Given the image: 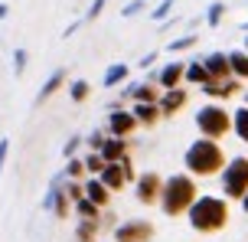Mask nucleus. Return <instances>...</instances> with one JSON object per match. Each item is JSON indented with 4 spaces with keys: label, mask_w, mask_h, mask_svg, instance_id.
I'll use <instances>...</instances> for the list:
<instances>
[{
    "label": "nucleus",
    "mask_w": 248,
    "mask_h": 242,
    "mask_svg": "<svg viewBox=\"0 0 248 242\" xmlns=\"http://www.w3.org/2000/svg\"><path fill=\"white\" fill-rule=\"evenodd\" d=\"M82 161H85V174H88V177H98L101 167H105V157H101L98 151H88Z\"/></svg>",
    "instance_id": "nucleus-30"
},
{
    "label": "nucleus",
    "mask_w": 248,
    "mask_h": 242,
    "mask_svg": "<svg viewBox=\"0 0 248 242\" xmlns=\"http://www.w3.org/2000/svg\"><path fill=\"white\" fill-rule=\"evenodd\" d=\"M173 10H176V0H160V3L150 10V20H154V23H163L167 16H173Z\"/></svg>",
    "instance_id": "nucleus-29"
},
{
    "label": "nucleus",
    "mask_w": 248,
    "mask_h": 242,
    "mask_svg": "<svg viewBox=\"0 0 248 242\" xmlns=\"http://www.w3.org/2000/svg\"><path fill=\"white\" fill-rule=\"evenodd\" d=\"M225 10H229L225 0H212L209 7H206V13H202V23H206V26H219L225 20Z\"/></svg>",
    "instance_id": "nucleus-26"
},
{
    "label": "nucleus",
    "mask_w": 248,
    "mask_h": 242,
    "mask_svg": "<svg viewBox=\"0 0 248 242\" xmlns=\"http://www.w3.org/2000/svg\"><path fill=\"white\" fill-rule=\"evenodd\" d=\"M105 138H108V131H105V128H95L92 134H85V147L88 151H98L101 144H105Z\"/></svg>",
    "instance_id": "nucleus-35"
},
{
    "label": "nucleus",
    "mask_w": 248,
    "mask_h": 242,
    "mask_svg": "<svg viewBox=\"0 0 248 242\" xmlns=\"http://www.w3.org/2000/svg\"><path fill=\"white\" fill-rule=\"evenodd\" d=\"M10 16V3H0V20H7Z\"/></svg>",
    "instance_id": "nucleus-40"
},
{
    "label": "nucleus",
    "mask_w": 248,
    "mask_h": 242,
    "mask_svg": "<svg viewBox=\"0 0 248 242\" xmlns=\"http://www.w3.org/2000/svg\"><path fill=\"white\" fill-rule=\"evenodd\" d=\"M72 216H78V219H101V206L92 203L88 196H82V200L72 203Z\"/></svg>",
    "instance_id": "nucleus-23"
},
{
    "label": "nucleus",
    "mask_w": 248,
    "mask_h": 242,
    "mask_svg": "<svg viewBox=\"0 0 248 242\" xmlns=\"http://www.w3.org/2000/svg\"><path fill=\"white\" fill-rule=\"evenodd\" d=\"M65 85H69V69H62V65H59V69H52V72H49V79L43 82V89L36 92V105L49 102L52 95H56V92H62Z\"/></svg>",
    "instance_id": "nucleus-13"
},
{
    "label": "nucleus",
    "mask_w": 248,
    "mask_h": 242,
    "mask_svg": "<svg viewBox=\"0 0 248 242\" xmlns=\"http://www.w3.org/2000/svg\"><path fill=\"white\" fill-rule=\"evenodd\" d=\"M82 26H85V23H82V16H78V20H72V23H69V26H65V30H62V39L75 36V33H78V30H82Z\"/></svg>",
    "instance_id": "nucleus-38"
},
{
    "label": "nucleus",
    "mask_w": 248,
    "mask_h": 242,
    "mask_svg": "<svg viewBox=\"0 0 248 242\" xmlns=\"http://www.w3.org/2000/svg\"><path fill=\"white\" fill-rule=\"evenodd\" d=\"M88 95H92V82H85V79H72V82H69V98H72L75 105H85Z\"/></svg>",
    "instance_id": "nucleus-27"
},
{
    "label": "nucleus",
    "mask_w": 248,
    "mask_h": 242,
    "mask_svg": "<svg viewBox=\"0 0 248 242\" xmlns=\"http://www.w3.org/2000/svg\"><path fill=\"white\" fill-rule=\"evenodd\" d=\"M98 154L105 157V164H111V161H121V157L131 154V144H127V138H114V134H108L105 144L98 147Z\"/></svg>",
    "instance_id": "nucleus-17"
},
{
    "label": "nucleus",
    "mask_w": 248,
    "mask_h": 242,
    "mask_svg": "<svg viewBox=\"0 0 248 242\" xmlns=\"http://www.w3.org/2000/svg\"><path fill=\"white\" fill-rule=\"evenodd\" d=\"M43 210H49L56 219H69L72 216V200L65 193V174H56L49 180V187L43 193Z\"/></svg>",
    "instance_id": "nucleus-6"
},
{
    "label": "nucleus",
    "mask_w": 248,
    "mask_h": 242,
    "mask_svg": "<svg viewBox=\"0 0 248 242\" xmlns=\"http://www.w3.org/2000/svg\"><path fill=\"white\" fill-rule=\"evenodd\" d=\"M222 196L225 200H242L248 190V157L245 154H238V157H229L222 167Z\"/></svg>",
    "instance_id": "nucleus-5"
},
{
    "label": "nucleus",
    "mask_w": 248,
    "mask_h": 242,
    "mask_svg": "<svg viewBox=\"0 0 248 242\" xmlns=\"http://www.w3.org/2000/svg\"><path fill=\"white\" fill-rule=\"evenodd\" d=\"M225 147L222 141H212V138H202L199 134L189 147L183 151V170L193 174L196 180H209V177H219L225 167Z\"/></svg>",
    "instance_id": "nucleus-2"
},
{
    "label": "nucleus",
    "mask_w": 248,
    "mask_h": 242,
    "mask_svg": "<svg viewBox=\"0 0 248 242\" xmlns=\"http://www.w3.org/2000/svg\"><path fill=\"white\" fill-rule=\"evenodd\" d=\"M186 105H189V92L183 85H176V89H163L160 98H157V108H160V118H173L180 115Z\"/></svg>",
    "instance_id": "nucleus-10"
},
{
    "label": "nucleus",
    "mask_w": 248,
    "mask_h": 242,
    "mask_svg": "<svg viewBox=\"0 0 248 242\" xmlns=\"http://www.w3.org/2000/svg\"><path fill=\"white\" fill-rule=\"evenodd\" d=\"M183 72H186L183 59H170V63H163L157 72H150V79H154L160 89H176V85H183Z\"/></svg>",
    "instance_id": "nucleus-12"
},
{
    "label": "nucleus",
    "mask_w": 248,
    "mask_h": 242,
    "mask_svg": "<svg viewBox=\"0 0 248 242\" xmlns=\"http://www.w3.org/2000/svg\"><path fill=\"white\" fill-rule=\"evenodd\" d=\"M154 63H157V52H147V56H140V59H137V65H140L144 72H147V69H150Z\"/></svg>",
    "instance_id": "nucleus-39"
},
{
    "label": "nucleus",
    "mask_w": 248,
    "mask_h": 242,
    "mask_svg": "<svg viewBox=\"0 0 248 242\" xmlns=\"http://www.w3.org/2000/svg\"><path fill=\"white\" fill-rule=\"evenodd\" d=\"M105 7H108V0H88V10L82 16V23H95L101 13H105Z\"/></svg>",
    "instance_id": "nucleus-31"
},
{
    "label": "nucleus",
    "mask_w": 248,
    "mask_h": 242,
    "mask_svg": "<svg viewBox=\"0 0 248 242\" xmlns=\"http://www.w3.org/2000/svg\"><path fill=\"white\" fill-rule=\"evenodd\" d=\"M98 180L108 187L111 193H121L124 187H127V177H124V167H121V161H111V164H105L101 167V174H98Z\"/></svg>",
    "instance_id": "nucleus-15"
},
{
    "label": "nucleus",
    "mask_w": 248,
    "mask_h": 242,
    "mask_svg": "<svg viewBox=\"0 0 248 242\" xmlns=\"http://www.w3.org/2000/svg\"><path fill=\"white\" fill-rule=\"evenodd\" d=\"M202 65H206V72H209L212 82L235 79V76H232V65H229V56H225V52H209V56L202 59Z\"/></svg>",
    "instance_id": "nucleus-14"
},
{
    "label": "nucleus",
    "mask_w": 248,
    "mask_h": 242,
    "mask_svg": "<svg viewBox=\"0 0 248 242\" xmlns=\"http://www.w3.org/2000/svg\"><path fill=\"white\" fill-rule=\"evenodd\" d=\"M137 118L131 115V108H124V105H118V108H108V121H105V131L108 134H114V138H131L137 131Z\"/></svg>",
    "instance_id": "nucleus-9"
},
{
    "label": "nucleus",
    "mask_w": 248,
    "mask_h": 242,
    "mask_svg": "<svg viewBox=\"0 0 248 242\" xmlns=\"http://www.w3.org/2000/svg\"><path fill=\"white\" fill-rule=\"evenodd\" d=\"M101 223L98 219H78L75 223V242H98Z\"/></svg>",
    "instance_id": "nucleus-21"
},
{
    "label": "nucleus",
    "mask_w": 248,
    "mask_h": 242,
    "mask_svg": "<svg viewBox=\"0 0 248 242\" xmlns=\"http://www.w3.org/2000/svg\"><path fill=\"white\" fill-rule=\"evenodd\" d=\"M131 115L137 118L140 128H154L160 121V108H157V102H134L131 105Z\"/></svg>",
    "instance_id": "nucleus-18"
},
{
    "label": "nucleus",
    "mask_w": 248,
    "mask_h": 242,
    "mask_svg": "<svg viewBox=\"0 0 248 242\" xmlns=\"http://www.w3.org/2000/svg\"><path fill=\"white\" fill-rule=\"evenodd\" d=\"M26 65H30V52L20 46V49H13V76H23Z\"/></svg>",
    "instance_id": "nucleus-33"
},
{
    "label": "nucleus",
    "mask_w": 248,
    "mask_h": 242,
    "mask_svg": "<svg viewBox=\"0 0 248 242\" xmlns=\"http://www.w3.org/2000/svg\"><path fill=\"white\" fill-rule=\"evenodd\" d=\"M238 203H242V210H245V213H248V190H245V196H242Z\"/></svg>",
    "instance_id": "nucleus-41"
},
{
    "label": "nucleus",
    "mask_w": 248,
    "mask_h": 242,
    "mask_svg": "<svg viewBox=\"0 0 248 242\" xmlns=\"http://www.w3.org/2000/svg\"><path fill=\"white\" fill-rule=\"evenodd\" d=\"M229 216H232V210H229V200L225 196H216V193H199L193 206L186 210V223H189V229L199 232V236H216V232H222L229 226Z\"/></svg>",
    "instance_id": "nucleus-1"
},
{
    "label": "nucleus",
    "mask_w": 248,
    "mask_h": 242,
    "mask_svg": "<svg viewBox=\"0 0 248 242\" xmlns=\"http://www.w3.org/2000/svg\"><path fill=\"white\" fill-rule=\"evenodd\" d=\"M62 174H65V180H85V161L75 154V157H65V167H62Z\"/></svg>",
    "instance_id": "nucleus-28"
},
{
    "label": "nucleus",
    "mask_w": 248,
    "mask_h": 242,
    "mask_svg": "<svg viewBox=\"0 0 248 242\" xmlns=\"http://www.w3.org/2000/svg\"><path fill=\"white\" fill-rule=\"evenodd\" d=\"M242 30H245V33H248V20H245V23H242Z\"/></svg>",
    "instance_id": "nucleus-44"
},
{
    "label": "nucleus",
    "mask_w": 248,
    "mask_h": 242,
    "mask_svg": "<svg viewBox=\"0 0 248 242\" xmlns=\"http://www.w3.org/2000/svg\"><path fill=\"white\" fill-rule=\"evenodd\" d=\"M7 157H10V141L0 138V177H3V167H7Z\"/></svg>",
    "instance_id": "nucleus-37"
},
{
    "label": "nucleus",
    "mask_w": 248,
    "mask_h": 242,
    "mask_svg": "<svg viewBox=\"0 0 248 242\" xmlns=\"http://www.w3.org/2000/svg\"><path fill=\"white\" fill-rule=\"evenodd\" d=\"M202 95L209 98V102H229V98H235L242 95V79H222V82H206V85H199Z\"/></svg>",
    "instance_id": "nucleus-11"
},
{
    "label": "nucleus",
    "mask_w": 248,
    "mask_h": 242,
    "mask_svg": "<svg viewBox=\"0 0 248 242\" xmlns=\"http://www.w3.org/2000/svg\"><path fill=\"white\" fill-rule=\"evenodd\" d=\"M196 128L202 138L222 141L225 134H232V112L225 108L222 102H209L196 112Z\"/></svg>",
    "instance_id": "nucleus-4"
},
{
    "label": "nucleus",
    "mask_w": 248,
    "mask_h": 242,
    "mask_svg": "<svg viewBox=\"0 0 248 242\" xmlns=\"http://www.w3.org/2000/svg\"><path fill=\"white\" fill-rule=\"evenodd\" d=\"M65 193H69V200H82L85 196V187H82V180H65Z\"/></svg>",
    "instance_id": "nucleus-36"
},
{
    "label": "nucleus",
    "mask_w": 248,
    "mask_h": 242,
    "mask_svg": "<svg viewBox=\"0 0 248 242\" xmlns=\"http://www.w3.org/2000/svg\"><path fill=\"white\" fill-rule=\"evenodd\" d=\"M232 134H235L242 144H248V105L232 112Z\"/></svg>",
    "instance_id": "nucleus-22"
},
{
    "label": "nucleus",
    "mask_w": 248,
    "mask_h": 242,
    "mask_svg": "<svg viewBox=\"0 0 248 242\" xmlns=\"http://www.w3.org/2000/svg\"><path fill=\"white\" fill-rule=\"evenodd\" d=\"M127 79H131V65L127 63H111L105 69V76H101V85H105V89H118Z\"/></svg>",
    "instance_id": "nucleus-19"
},
{
    "label": "nucleus",
    "mask_w": 248,
    "mask_h": 242,
    "mask_svg": "<svg viewBox=\"0 0 248 242\" xmlns=\"http://www.w3.org/2000/svg\"><path fill=\"white\" fill-rule=\"evenodd\" d=\"M82 187H85V196L92 200V203H98L101 210H108V206H111V196H114V193L108 190L98 177H85V180H82Z\"/></svg>",
    "instance_id": "nucleus-16"
},
{
    "label": "nucleus",
    "mask_w": 248,
    "mask_h": 242,
    "mask_svg": "<svg viewBox=\"0 0 248 242\" xmlns=\"http://www.w3.org/2000/svg\"><path fill=\"white\" fill-rule=\"evenodd\" d=\"M160 187H163V177L157 170H147V174H137L134 180V196L140 206H157L160 200Z\"/></svg>",
    "instance_id": "nucleus-8"
},
{
    "label": "nucleus",
    "mask_w": 248,
    "mask_h": 242,
    "mask_svg": "<svg viewBox=\"0 0 248 242\" xmlns=\"http://www.w3.org/2000/svg\"><path fill=\"white\" fill-rule=\"evenodd\" d=\"M111 236H114V242H150L157 236V229H154L150 219H124V223L114 226Z\"/></svg>",
    "instance_id": "nucleus-7"
},
{
    "label": "nucleus",
    "mask_w": 248,
    "mask_h": 242,
    "mask_svg": "<svg viewBox=\"0 0 248 242\" xmlns=\"http://www.w3.org/2000/svg\"><path fill=\"white\" fill-rule=\"evenodd\" d=\"M196 43H199L196 33H183V36H173L167 43V52H170V56H173V52H189V49H196Z\"/></svg>",
    "instance_id": "nucleus-25"
},
{
    "label": "nucleus",
    "mask_w": 248,
    "mask_h": 242,
    "mask_svg": "<svg viewBox=\"0 0 248 242\" xmlns=\"http://www.w3.org/2000/svg\"><path fill=\"white\" fill-rule=\"evenodd\" d=\"M140 13H147V0H131V3H124V7H121V16H124V20L140 16Z\"/></svg>",
    "instance_id": "nucleus-32"
},
{
    "label": "nucleus",
    "mask_w": 248,
    "mask_h": 242,
    "mask_svg": "<svg viewBox=\"0 0 248 242\" xmlns=\"http://www.w3.org/2000/svg\"><path fill=\"white\" fill-rule=\"evenodd\" d=\"M82 144H85V134H69V141L62 144V157H75Z\"/></svg>",
    "instance_id": "nucleus-34"
},
{
    "label": "nucleus",
    "mask_w": 248,
    "mask_h": 242,
    "mask_svg": "<svg viewBox=\"0 0 248 242\" xmlns=\"http://www.w3.org/2000/svg\"><path fill=\"white\" fill-rule=\"evenodd\" d=\"M242 98H245V105H248V92H242Z\"/></svg>",
    "instance_id": "nucleus-43"
},
{
    "label": "nucleus",
    "mask_w": 248,
    "mask_h": 242,
    "mask_svg": "<svg viewBox=\"0 0 248 242\" xmlns=\"http://www.w3.org/2000/svg\"><path fill=\"white\" fill-rule=\"evenodd\" d=\"M196 196H199V180L183 170V174H170V177H163L157 206H160L163 216L176 219V216H186V210L193 206Z\"/></svg>",
    "instance_id": "nucleus-3"
},
{
    "label": "nucleus",
    "mask_w": 248,
    "mask_h": 242,
    "mask_svg": "<svg viewBox=\"0 0 248 242\" xmlns=\"http://www.w3.org/2000/svg\"><path fill=\"white\" fill-rule=\"evenodd\" d=\"M225 56H229V65H232V76L245 82L248 79V52L245 49H232V52H225Z\"/></svg>",
    "instance_id": "nucleus-24"
},
{
    "label": "nucleus",
    "mask_w": 248,
    "mask_h": 242,
    "mask_svg": "<svg viewBox=\"0 0 248 242\" xmlns=\"http://www.w3.org/2000/svg\"><path fill=\"white\" fill-rule=\"evenodd\" d=\"M206 82H212V79H209V72H206L202 59H193V63H186L183 85H206Z\"/></svg>",
    "instance_id": "nucleus-20"
},
{
    "label": "nucleus",
    "mask_w": 248,
    "mask_h": 242,
    "mask_svg": "<svg viewBox=\"0 0 248 242\" xmlns=\"http://www.w3.org/2000/svg\"><path fill=\"white\" fill-rule=\"evenodd\" d=\"M242 49H245V52H248V33H245V46H242Z\"/></svg>",
    "instance_id": "nucleus-42"
}]
</instances>
